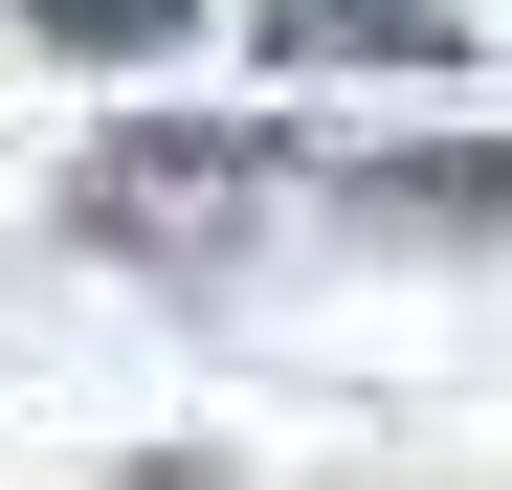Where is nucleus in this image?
<instances>
[{"instance_id":"nucleus-3","label":"nucleus","mask_w":512,"mask_h":490,"mask_svg":"<svg viewBox=\"0 0 512 490\" xmlns=\"http://www.w3.org/2000/svg\"><path fill=\"white\" fill-rule=\"evenodd\" d=\"M268 67H468V0H245Z\"/></svg>"},{"instance_id":"nucleus-5","label":"nucleus","mask_w":512,"mask_h":490,"mask_svg":"<svg viewBox=\"0 0 512 490\" xmlns=\"http://www.w3.org/2000/svg\"><path fill=\"white\" fill-rule=\"evenodd\" d=\"M112 490H245V468H112Z\"/></svg>"},{"instance_id":"nucleus-4","label":"nucleus","mask_w":512,"mask_h":490,"mask_svg":"<svg viewBox=\"0 0 512 490\" xmlns=\"http://www.w3.org/2000/svg\"><path fill=\"white\" fill-rule=\"evenodd\" d=\"M201 0H23V45H67V67H156Z\"/></svg>"},{"instance_id":"nucleus-2","label":"nucleus","mask_w":512,"mask_h":490,"mask_svg":"<svg viewBox=\"0 0 512 490\" xmlns=\"http://www.w3.org/2000/svg\"><path fill=\"white\" fill-rule=\"evenodd\" d=\"M357 245H512V134H379L357 179H334Z\"/></svg>"},{"instance_id":"nucleus-1","label":"nucleus","mask_w":512,"mask_h":490,"mask_svg":"<svg viewBox=\"0 0 512 490\" xmlns=\"http://www.w3.org/2000/svg\"><path fill=\"white\" fill-rule=\"evenodd\" d=\"M245 223H268V112H112L67 156V245L90 268L201 290V268H245Z\"/></svg>"}]
</instances>
